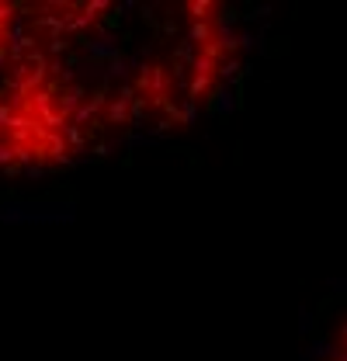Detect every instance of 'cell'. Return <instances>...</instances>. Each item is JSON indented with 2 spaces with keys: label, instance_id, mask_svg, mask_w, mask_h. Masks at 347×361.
<instances>
[{
  "label": "cell",
  "instance_id": "6da1fadb",
  "mask_svg": "<svg viewBox=\"0 0 347 361\" xmlns=\"http://www.w3.org/2000/svg\"><path fill=\"white\" fill-rule=\"evenodd\" d=\"M323 361H347V323H344V330L337 334L334 348L327 351V358H323Z\"/></svg>",
  "mask_w": 347,
  "mask_h": 361
}]
</instances>
